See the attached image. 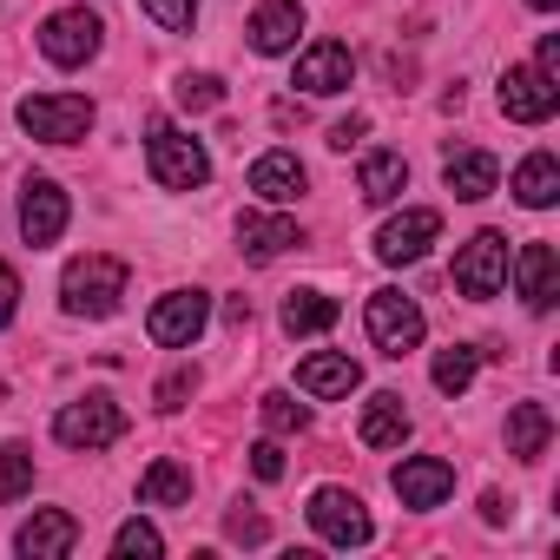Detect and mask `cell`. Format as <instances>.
<instances>
[{
    "mask_svg": "<svg viewBox=\"0 0 560 560\" xmlns=\"http://www.w3.org/2000/svg\"><path fill=\"white\" fill-rule=\"evenodd\" d=\"M126 284H132L126 257L86 250V257H73V264H67V277H60V304H67V317H93V324H100V317H113V311H119Z\"/></svg>",
    "mask_w": 560,
    "mask_h": 560,
    "instance_id": "cell-1",
    "label": "cell"
},
{
    "mask_svg": "<svg viewBox=\"0 0 560 560\" xmlns=\"http://www.w3.org/2000/svg\"><path fill=\"white\" fill-rule=\"evenodd\" d=\"M14 119L34 139H47V145H80L93 132V100H80V93H34V100L14 106Z\"/></svg>",
    "mask_w": 560,
    "mask_h": 560,
    "instance_id": "cell-2",
    "label": "cell"
},
{
    "mask_svg": "<svg viewBox=\"0 0 560 560\" xmlns=\"http://www.w3.org/2000/svg\"><path fill=\"white\" fill-rule=\"evenodd\" d=\"M145 159H152V178L165 185V191H198L205 178H211V159H205V145L191 139V132H178V126H152V145H145Z\"/></svg>",
    "mask_w": 560,
    "mask_h": 560,
    "instance_id": "cell-3",
    "label": "cell"
},
{
    "mask_svg": "<svg viewBox=\"0 0 560 560\" xmlns=\"http://www.w3.org/2000/svg\"><path fill=\"white\" fill-rule=\"evenodd\" d=\"M501 284H508V237L501 231H475L455 250V291L468 304H488V298H501Z\"/></svg>",
    "mask_w": 560,
    "mask_h": 560,
    "instance_id": "cell-4",
    "label": "cell"
},
{
    "mask_svg": "<svg viewBox=\"0 0 560 560\" xmlns=\"http://www.w3.org/2000/svg\"><path fill=\"white\" fill-rule=\"evenodd\" d=\"M370 343L383 350V357H409L416 343H422V304L409 298V291H370Z\"/></svg>",
    "mask_w": 560,
    "mask_h": 560,
    "instance_id": "cell-5",
    "label": "cell"
},
{
    "mask_svg": "<svg viewBox=\"0 0 560 560\" xmlns=\"http://www.w3.org/2000/svg\"><path fill=\"white\" fill-rule=\"evenodd\" d=\"M54 435L67 442V448H113L119 435H126V409L113 402V396H80V402H67L60 416H54Z\"/></svg>",
    "mask_w": 560,
    "mask_h": 560,
    "instance_id": "cell-6",
    "label": "cell"
},
{
    "mask_svg": "<svg viewBox=\"0 0 560 560\" xmlns=\"http://www.w3.org/2000/svg\"><path fill=\"white\" fill-rule=\"evenodd\" d=\"M205 324H211V298H205V291H172V298L152 304L145 337H152L159 350H191V343L205 337Z\"/></svg>",
    "mask_w": 560,
    "mask_h": 560,
    "instance_id": "cell-7",
    "label": "cell"
},
{
    "mask_svg": "<svg viewBox=\"0 0 560 560\" xmlns=\"http://www.w3.org/2000/svg\"><path fill=\"white\" fill-rule=\"evenodd\" d=\"M100 34H106L100 14H86V8H60V14L40 27V54H47L54 67L73 73V67H86V60L100 54Z\"/></svg>",
    "mask_w": 560,
    "mask_h": 560,
    "instance_id": "cell-8",
    "label": "cell"
},
{
    "mask_svg": "<svg viewBox=\"0 0 560 560\" xmlns=\"http://www.w3.org/2000/svg\"><path fill=\"white\" fill-rule=\"evenodd\" d=\"M311 527L330 540V547H370V514H363V501L350 494V488H317L311 494Z\"/></svg>",
    "mask_w": 560,
    "mask_h": 560,
    "instance_id": "cell-9",
    "label": "cell"
},
{
    "mask_svg": "<svg viewBox=\"0 0 560 560\" xmlns=\"http://www.w3.org/2000/svg\"><path fill=\"white\" fill-rule=\"evenodd\" d=\"M560 106V86L540 73V67H508L501 73V113L521 119V126H547Z\"/></svg>",
    "mask_w": 560,
    "mask_h": 560,
    "instance_id": "cell-10",
    "label": "cell"
},
{
    "mask_svg": "<svg viewBox=\"0 0 560 560\" xmlns=\"http://www.w3.org/2000/svg\"><path fill=\"white\" fill-rule=\"evenodd\" d=\"M435 237H442V211L416 205V211H402V218H389V224L376 231V257H383V264H416V257H429Z\"/></svg>",
    "mask_w": 560,
    "mask_h": 560,
    "instance_id": "cell-11",
    "label": "cell"
},
{
    "mask_svg": "<svg viewBox=\"0 0 560 560\" xmlns=\"http://www.w3.org/2000/svg\"><path fill=\"white\" fill-rule=\"evenodd\" d=\"M60 231H67V191H60L54 178H27V185H21V237H27L34 250H47Z\"/></svg>",
    "mask_w": 560,
    "mask_h": 560,
    "instance_id": "cell-12",
    "label": "cell"
},
{
    "mask_svg": "<svg viewBox=\"0 0 560 560\" xmlns=\"http://www.w3.org/2000/svg\"><path fill=\"white\" fill-rule=\"evenodd\" d=\"M350 80H357V54H350L343 40H317V47L298 60V80H291V86H304V93L330 100V93H343Z\"/></svg>",
    "mask_w": 560,
    "mask_h": 560,
    "instance_id": "cell-13",
    "label": "cell"
},
{
    "mask_svg": "<svg viewBox=\"0 0 560 560\" xmlns=\"http://www.w3.org/2000/svg\"><path fill=\"white\" fill-rule=\"evenodd\" d=\"M396 494H402V508H442V501L455 494V462H442V455H409V462L396 468Z\"/></svg>",
    "mask_w": 560,
    "mask_h": 560,
    "instance_id": "cell-14",
    "label": "cell"
},
{
    "mask_svg": "<svg viewBox=\"0 0 560 560\" xmlns=\"http://www.w3.org/2000/svg\"><path fill=\"white\" fill-rule=\"evenodd\" d=\"M14 547H21L27 560H60V553L80 547V521H73L67 508H40V514L14 534Z\"/></svg>",
    "mask_w": 560,
    "mask_h": 560,
    "instance_id": "cell-15",
    "label": "cell"
},
{
    "mask_svg": "<svg viewBox=\"0 0 560 560\" xmlns=\"http://www.w3.org/2000/svg\"><path fill=\"white\" fill-rule=\"evenodd\" d=\"M514 277H521L527 311H553V298H560V257H553V244H521L514 250Z\"/></svg>",
    "mask_w": 560,
    "mask_h": 560,
    "instance_id": "cell-16",
    "label": "cell"
},
{
    "mask_svg": "<svg viewBox=\"0 0 560 560\" xmlns=\"http://www.w3.org/2000/svg\"><path fill=\"white\" fill-rule=\"evenodd\" d=\"M304 34V8L298 0H264V8L250 14V47L257 54H291Z\"/></svg>",
    "mask_w": 560,
    "mask_h": 560,
    "instance_id": "cell-17",
    "label": "cell"
},
{
    "mask_svg": "<svg viewBox=\"0 0 560 560\" xmlns=\"http://www.w3.org/2000/svg\"><path fill=\"white\" fill-rule=\"evenodd\" d=\"M442 185L462 198V205H481L494 185H501V165H494V152H448V165H442Z\"/></svg>",
    "mask_w": 560,
    "mask_h": 560,
    "instance_id": "cell-18",
    "label": "cell"
},
{
    "mask_svg": "<svg viewBox=\"0 0 560 560\" xmlns=\"http://www.w3.org/2000/svg\"><path fill=\"white\" fill-rule=\"evenodd\" d=\"M357 383H363V370H357L350 357H337V350H317V357H304V363H298V389H304V396H317V402L350 396Z\"/></svg>",
    "mask_w": 560,
    "mask_h": 560,
    "instance_id": "cell-19",
    "label": "cell"
},
{
    "mask_svg": "<svg viewBox=\"0 0 560 560\" xmlns=\"http://www.w3.org/2000/svg\"><path fill=\"white\" fill-rule=\"evenodd\" d=\"M237 244H244V257L250 264H270V257H284V250H298L304 244V231H298V218H244L237 224Z\"/></svg>",
    "mask_w": 560,
    "mask_h": 560,
    "instance_id": "cell-20",
    "label": "cell"
},
{
    "mask_svg": "<svg viewBox=\"0 0 560 560\" xmlns=\"http://www.w3.org/2000/svg\"><path fill=\"white\" fill-rule=\"evenodd\" d=\"M357 435H363V448H402V442H409V409H402V396H389V389L370 396Z\"/></svg>",
    "mask_w": 560,
    "mask_h": 560,
    "instance_id": "cell-21",
    "label": "cell"
},
{
    "mask_svg": "<svg viewBox=\"0 0 560 560\" xmlns=\"http://www.w3.org/2000/svg\"><path fill=\"white\" fill-rule=\"evenodd\" d=\"M250 191L270 198V205H291V198L304 191V165H298V152H264V159L250 165Z\"/></svg>",
    "mask_w": 560,
    "mask_h": 560,
    "instance_id": "cell-22",
    "label": "cell"
},
{
    "mask_svg": "<svg viewBox=\"0 0 560 560\" xmlns=\"http://www.w3.org/2000/svg\"><path fill=\"white\" fill-rule=\"evenodd\" d=\"M547 442H553V416H547L540 402H514V409H508V455L540 462Z\"/></svg>",
    "mask_w": 560,
    "mask_h": 560,
    "instance_id": "cell-23",
    "label": "cell"
},
{
    "mask_svg": "<svg viewBox=\"0 0 560 560\" xmlns=\"http://www.w3.org/2000/svg\"><path fill=\"white\" fill-rule=\"evenodd\" d=\"M514 198H521L527 211H547V205L560 198V159H553V152H527L521 172H514Z\"/></svg>",
    "mask_w": 560,
    "mask_h": 560,
    "instance_id": "cell-24",
    "label": "cell"
},
{
    "mask_svg": "<svg viewBox=\"0 0 560 560\" xmlns=\"http://www.w3.org/2000/svg\"><path fill=\"white\" fill-rule=\"evenodd\" d=\"M139 501H145V508H185V501H191V468L172 462V455H159V462L139 475Z\"/></svg>",
    "mask_w": 560,
    "mask_h": 560,
    "instance_id": "cell-25",
    "label": "cell"
},
{
    "mask_svg": "<svg viewBox=\"0 0 560 560\" xmlns=\"http://www.w3.org/2000/svg\"><path fill=\"white\" fill-rule=\"evenodd\" d=\"M337 317H343V304L324 298V291H291V298H284V330H291V337H324Z\"/></svg>",
    "mask_w": 560,
    "mask_h": 560,
    "instance_id": "cell-26",
    "label": "cell"
},
{
    "mask_svg": "<svg viewBox=\"0 0 560 560\" xmlns=\"http://www.w3.org/2000/svg\"><path fill=\"white\" fill-rule=\"evenodd\" d=\"M357 185H363L370 205H389V198L409 185V159H402V152H370L363 172H357Z\"/></svg>",
    "mask_w": 560,
    "mask_h": 560,
    "instance_id": "cell-27",
    "label": "cell"
},
{
    "mask_svg": "<svg viewBox=\"0 0 560 560\" xmlns=\"http://www.w3.org/2000/svg\"><path fill=\"white\" fill-rule=\"evenodd\" d=\"M475 370H481V350H468V343H448V350L435 357V370H429V376H435V389H442V396H462V389L475 383Z\"/></svg>",
    "mask_w": 560,
    "mask_h": 560,
    "instance_id": "cell-28",
    "label": "cell"
},
{
    "mask_svg": "<svg viewBox=\"0 0 560 560\" xmlns=\"http://www.w3.org/2000/svg\"><path fill=\"white\" fill-rule=\"evenodd\" d=\"M34 488V448L27 442H0V501H21Z\"/></svg>",
    "mask_w": 560,
    "mask_h": 560,
    "instance_id": "cell-29",
    "label": "cell"
},
{
    "mask_svg": "<svg viewBox=\"0 0 560 560\" xmlns=\"http://www.w3.org/2000/svg\"><path fill=\"white\" fill-rule=\"evenodd\" d=\"M264 429L270 435H304L311 429V409L291 402V396H264Z\"/></svg>",
    "mask_w": 560,
    "mask_h": 560,
    "instance_id": "cell-30",
    "label": "cell"
},
{
    "mask_svg": "<svg viewBox=\"0 0 560 560\" xmlns=\"http://www.w3.org/2000/svg\"><path fill=\"white\" fill-rule=\"evenodd\" d=\"M178 106H185V113L224 106V80H218V73H185V80H178Z\"/></svg>",
    "mask_w": 560,
    "mask_h": 560,
    "instance_id": "cell-31",
    "label": "cell"
},
{
    "mask_svg": "<svg viewBox=\"0 0 560 560\" xmlns=\"http://www.w3.org/2000/svg\"><path fill=\"white\" fill-rule=\"evenodd\" d=\"M145 8V21H159L165 34H191V21H198V0H139Z\"/></svg>",
    "mask_w": 560,
    "mask_h": 560,
    "instance_id": "cell-32",
    "label": "cell"
},
{
    "mask_svg": "<svg viewBox=\"0 0 560 560\" xmlns=\"http://www.w3.org/2000/svg\"><path fill=\"white\" fill-rule=\"evenodd\" d=\"M113 553H126V560H132V553H145V560H152V553H165V540H159V527H152V521H126V527L113 534Z\"/></svg>",
    "mask_w": 560,
    "mask_h": 560,
    "instance_id": "cell-33",
    "label": "cell"
},
{
    "mask_svg": "<svg viewBox=\"0 0 560 560\" xmlns=\"http://www.w3.org/2000/svg\"><path fill=\"white\" fill-rule=\"evenodd\" d=\"M224 534H231V540H244V547H257V540H270V521H264V514H250V501H244V508L224 521Z\"/></svg>",
    "mask_w": 560,
    "mask_h": 560,
    "instance_id": "cell-34",
    "label": "cell"
},
{
    "mask_svg": "<svg viewBox=\"0 0 560 560\" xmlns=\"http://www.w3.org/2000/svg\"><path fill=\"white\" fill-rule=\"evenodd\" d=\"M191 389H198V370H172V376L159 383V409H165V416H172V409H185V396H191Z\"/></svg>",
    "mask_w": 560,
    "mask_h": 560,
    "instance_id": "cell-35",
    "label": "cell"
},
{
    "mask_svg": "<svg viewBox=\"0 0 560 560\" xmlns=\"http://www.w3.org/2000/svg\"><path fill=\"white\" fill-rule=\"evenodd\" d=\"M250 475H257V481H284V448H277V442H257V448H250Z\"/></svg>",
    "mask_w": 560,
    "mask_h": 560,
    "instance_id": "cell-36",
    "label": "cell"
},
{
    "mask_svg": "<svg viewBox=\"0 0 560 560\" xmlns=\"http://www.w3.org/2000/svg\"><path fill=\"white\" fill-rule=\"evenodd\" d=\"M14 311H21V270H14V264H0V330L14 324Z\"/></svg>",
    "mask_w": 560,
    "mask_h": 560,
    "instance_id": "cell-37",
    "label": "cell"
},
{
    "mask_svg": "<svg viewBox=\"0 0 560 560\" xmlns=\"http://www.w3.org/2000/svg\"><path fill=\"white\" fill-rule=\"evenodd\" d=\"M363 132H370V119H363V113H350V119H337V126H330V145H337V152H350Z\"/></svg>",
    "mask_w": 560,
    "mask_h": 560,
    "instance_id": "cell-38",
    "label": "cell"
},
{
    "mask_svg": "<svg viewBox=\"0 0 560 560\" xmlns=\"http://www.w3.org/2000/svg\"><path fill=\"white\" fill-rule=\"evenodd\" d=\"M534 67H540L547 80H560V34H547V40H540V60H534Z\"/></svg>",
    "mask_w": 560,
    "mask_h": 560,
    "instance_id": "cell-39",
    "label": "cell"
},
{
    "mask_svg": "<svg viewBox=\"0 0 560 560\" xmlns=\"http://www.w3.org/2000/svg\"><path fill=\"white\" fill-rule=\"evenodd\" d=\"M224 324L244 330V324H250V298H231V304H224Z\"/></svg>",
    "mask_w": 560,
    "mask_h": 560,
    "instance_id": "cell-40",
    "label": "cell"
},
{
    "mask_svg": "<svg viewBox=\"0 0 560 560\" xmlns=\"http://www.w3.org/2000/svg\"><path fill=\"white\" fill-rule=\"evenodd\" d=\"M481 521H494V527H501V521H508V501H501V494H494V488H488V494H481Z\"/></svg>",
    "mask_w": 560,
    "mask_h": 560,
    "instance_id": "cell-41",
    "label": "cell"
},
{
    "mask_svg": "<svg viewBox=\"0 0 560 560\" xmlns=\"http://www.w3.org/2000/svg\"><path fill=\"white\" fill-rule=\"evenodd\" d=\"M527 8H540V14H553V8H560V0H527Z\"/></svg>",
    "mask_w": 560,
    "mask_h": 560,
    "instance_id": "cell-42",
    "label": "cell"
}]
</instances>
